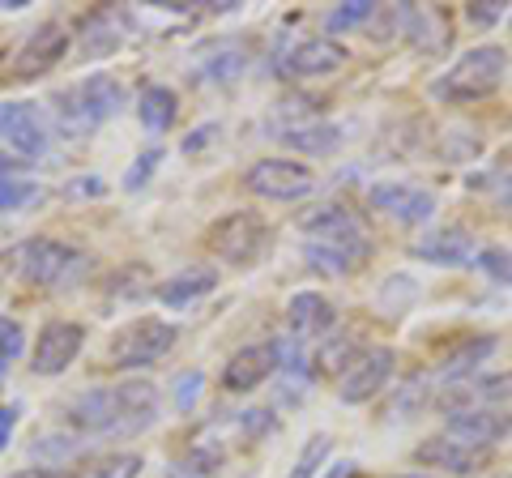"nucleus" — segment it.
I'll return each mask as SVG.
<instances>
[{
  "instance_id": "nucleus-1",
  "label": "nucleus",
  "mask_w": 512,
  "mask_h": 478,
  "mask_svg": "<svg viewBox=\"0 0 512 478\" xmlns=\"http://www.w3.org/2000/svg\"><path fill=\"white\" fill-rule=\"evenodd\" d=\"M158 406H163V393H158L154 380H120V385H103V389H86L77 393L64 419L77 436H141L158 423Z\"/></svg>"
},
{
  "instance_id": "nucleus-2",
  "label": "nucleus",
  "mask_w": 512,
  "mask_h": 478,
  "mask_svg": "<svg viewBox=\"0 0 512 478\" xmlns=\"http://www.w3.org/2000/svg\"><path fill=\"white\" fill-rule=\"evenodd\" d=\"M303 261H308L316 274L325 278H346L350 269L367 265L372 257V231L359 222L355 210H346V205H320L303 218Z\"/></svg>"
},
{
  "instance_id": "nucleus-3",
  "label": "nucleus",
  "mask_w": 512,
  "mask_h": 478,
  "mask_svg": "<svg viewBox=\"0 0 512 478\" xmlns=\"http://www.w3.org/2000/svg\"><path fill=\"white\" fill-rule=\"evenodd\" d=\"M124 107V86L111 73H90L52 94V129L64 141H82Z\"/></svg>"
},
{
  "instance_id": "nucleus-4",
  "label": "nucleus",
  "mask_w": 512,
  "mask_h": 478,
  "mask_svg": "<svg viewBox=\"0 0 512 478\" xmlns=\"http://www.w3.org/2000/svg\"><path fill=\"white\" fill-rule=\"evenodd\" d=\"M5 269L18 282L47 286V291H64V286L82 282L94 269V261H90V252L64 244V239L35 235V239H22L18 248L5 252Z\"/></svg>"
},
{
  "instance_id": "nucleus-5",
  "label": "nucleus",
  "mask_w": 512,
  "mask_h": 478,
  "mask_svg": "<svg viewBox=\"0 0 512 478\" xmlns=\"http://www.w3.org/2000/svg\"><path fill=\"white\" fill-rule=\"evenodd\" d=\"M508 73V52L500 43H478L470 52H461L436 82H431V99L466 107V103H483L495 90L504 86Z\"/></svg>"
},
{
  "instance_id": "nucleus-6",
  "label": "nucleus",
  "mask_w": 512,
  "mask_h": 478,
  "mask_svg": "<svg viewBox=\"0 0 512 478\" xmlns=\"http://www.w3.org/2000/svg\"><path fill=\"white\" fill-rule=\"evenodd\" d=\"M175 342H180V329L163 316H137L128 321L124 329L111 333V346H107V363L120 372H137V368H154L163 363Z\"/></svg>"
},
{
  "instance_id": "nucleus-7",
  "label": "nucleus",
  "mask_w": 512,
  "mask_h": 478,
  "mask_svg": "<svg viewBox=\"0 0 512 478\" xmlns=\"http://www.w3.org/2000/svg\"><path fill=\"white\" fill-rule=\"evenodd\" d=\"M269 239H274V231H269L265 214H256V210H231V214H222L210 231H205L210 252L222 265H235V269L261 261Z\"/></svg>"
},
{
  "instance_id": "nucleus-8",
  "label": "nucleus",
  "mask_w": 512,
  "mask_h": 478,
  "mask_svg": "<svg viewBox=\"0 0 512 478\" xmlns=\"http://www.w3.org/2000/svg\"><path fill=\"white\" fill-rule=\"evenodd\" d=\"M244 188L265 201H303L316 188V171L299 158H256L244 171Z\"/></svg>"
},
{
  "instance_id": "nucleus-9",
  "label": "nucleus",
  "mask_w": 512,
  "mask_h": 478,
  "mask_svg": "<svg viewBox=\"0 0 512 478\" xmlns=\"http://www.w3.org/2000/svg\"><path fill=\"white\" fill-rule=\"evenodd\" d=\"M0 141L13 150V158L39 163L52 150V129H47L43 111L30 99H13V103H0Z\"/></svg>"
},
{
  "instance_id": "nucleus-10",
  "label": "nucleus",
  "mask_w": 512,
  "mask_h": 478,
  "mask_svg": "<svg viewBox=\"0 0 512 478\" xmlns=\"http://www.w3.org/2000/svg\"><path fill=\"white\" fill-rule=\"evenodd\" d=\"M69 30H64L60 22H43L35 26L30 35L22 39V47L13 52L9 60V77H18V82H35V77L52 73L64 56H69Z\"/></svg>"
},
{
  "instance_id": "nucleus-11",
  "label": "nucleus",
  "mask_w": 512,
  "mask_h": 478,
  "mask_svg": "<svg viewBox=\"0 0 512 478\" xmlns=\"http://www.w3.org/2000/svg\"><path fill=\"white\" fill-rule=\"evenodd\" d=\"M350 52L338 39H299V43H282L274 56L278 77H333L338 69H346Z\"/></svg>"
},
{
  "instance_id": "nucleus-12",
  "label": "nucleus",
  "mask_w": 512,
  "mask_h": 478,
  "mask_svg": "<svg viewBox=\"0 0 512 478\" xmlns=\"http://www.w3.org/2000/svg\"><path fill=\"white\" fill-rule=\"evenodd\" d=\"M397 372V355L393 346H367L350 359V368L338 376V397L346 406H359V402H372V397L389 385Z\"/></svg>"
},
{
  "instance_id": "nucleus-13",
  "label": "nucleus",
  "mask_w": 512,
  "mask_h": 478,
  "mask_svg": "<svg viewBox=\"0 0 512 478\" xmlns=\"http://www.w3.org/2000/svg\"><path fill=\"white\" fill-rule=\"evenodd\" d=\"M414 461H419L423 470L444 474V478H470V474H483L491 466V453L470 449V444H461L448 432H440V436H427L419 449H414Z\"/></svg>"
},
{
  "instance_id": "nucleus-14",
  "label": "nucleus",
  "mask_w": 512,
  "mask_h": 478,
  "mask_svg": "<svg viewBox=\"0 0 512 478\" xmlns=\"http://www.w3.org/2000/svg\"><path fill=\"white\" fill-rule=\"evenodd\" d=\"M82 346H86V329L77 321L43 325L35 346H30V372L35 376H60L77 355H82Z\"/></svg>"
},
{
  "instance_id": "nucleus-15",
  "label": "nucleus",
  "mask_w": 512,
  "mask_h": 478,
  "mask_svg": "<svg viewBox=\"0 0 512 478\" xmlns=\"http://www.w3.org/2000/svg\"><path fill=\"white\" fill-rule=\"evenodd\" d=\"M444 432L453 440H461V444H470V449L495 453V444L512 432V414L504 406H466V410L448 414Z\"/></svg>"
},
{
  "instance_id": "nucleus-16",
  "label": "nucleus",
  "mask_w": 512,
  "mask_h": 478,
  "mask_svg": "<svg viewBox=\"0 0 512 478\" xmlns=\"http://www.w3.org/2000/svg\"><path fill=\"white\" fill-rule=\"evenodd\" d=\"M372 205L380 214H389L393 222H402V227H423L436 214V197L427 193L419 184H406V180H384V184H372Z\"/></svg>"
},
{
  "instance_id": "nucleus-17",
  "label": "nucleus",
  "mask_w": 512,
  "mask_h": 478,
  "mask_svg": "<svg viewBox=\"0 0 512 478\" xmlns=\"http://www.w3.org/2000/svg\"><path fill=\"white\" fill-rule=\"evenodd\" d=\"M274 372H278V346L274 342L239 346L227 359V368H222V389L227 393H252V389H261Z\"/></svg>"
},
{
  "instance_id": "nucleus-18",
  "label": "nucleus",
  "mask_w": 512,
  "mask_h": 478,
  "mask_svg": "<svg viewBox=\"0 0 512 478\" xmlns=\"http://www.w3.org/2000/svg\"><path fill=\"white\" fill-rule=\"evenodd\" d=\"M410 257H419L427 265L457 269V265H474L478 244H474V235L466 227H436V231H427L419 244H410Z\"/></svg>"
},
{
  "instance_id": "nucleus-19",
  "label": "nucleus",
  "mask_w": 512,
  "mask_h": 478,
  "mask_svg": "<svg viewBox=\"0 0 512 478\" xmlns=\"http://www.w3.org/2000/svg\"><path fill=\"white\" fill-rule=\"evenodd\" d=\"M128 30H133L128 13H120V9H94L90 18L82 22V39H77V52H82V60L111 56V52H120V47L128 43Z\"/></svg>"
},
{
  "instance_id": "nucleus-20",
  "label": "nucleus",
  "mask_w": 512,
  "mask_h": 478,
  "mask_svg": "<svg viewBox=\"0 0 512 478\" xmlns=\"http://www.w3.org/2000/svg\"><path fill=\"white\" fill-rule=\"evenodd\" d=\"M286 321H291V333L299 342H316V338H329L333 333L338 308L320 291H299V295H291V304H286Z\"/></svg>"
},
{
  "instance_id": "nucleus-21",
  "label": "nucleus",
  "mask_w": 512,
  "mask_h": 478,
  "mask_svg": "<svg viewBox=\"0 0 512 478\" xmlns=\"http://www.w3.org/2000/svg\"><path fill=\"white\" fill-rule=\"evenodd\" d=\"M282 141L299 154H333L342 146V133L325 124L320 116H291V124H282Z\"/></svg>"
},
{
  "instance_id": "nucleus-22",
  "label": "nucleus",
  "mask_w": 512,
  "mask_h": 478,
  "mask_svg": "<svg viewBox=\"0 0 512 478\" xmlns=\"http://www.w3.org/2000/svg\"><path fill=\"white\" fill-rule=\"evenodd\" d=\"M214 286H218V274H214V269L197 265V269H184V274H175V278H167V282H158V286H154V295H158V304H167V308H188V304H197L201 295H210Z\"/></svg>"
},
{
  "instance_id": "nucleus-23",
  "label": "nucleus",
  "mask_w": 512,
  "mask_h": 478,
  "mask_svg": "<svg viewBox=\"0 0 512 478\" xmlns=\"http://www.w3.org/2000/svg\"><path fill=\"white\" fill-rule=\"evenodd\" d=\"M175 116H180V99H175V90L171 86H146L137 94V120H141V129H146L150 137H163Z\"/></svg>"
},
{
  "instance_id": "nucleus-24",
  "label": "nucleus",
  "mask_w": 512,
  "mask_h": 478,
  "mask_svg": "<svg viewBox=\"0 0 512 478\" xmlns=\"http://www.w3.org/2000/svg\"><path fill=\"white\" fill-rule=\"evenodd\" d=\"M43 201V184L18 171H0V214H22Z\"/></svg>"
},
{
  "instance_id": "nucleus-25",
  "label": "nucleus",
  "mask_w": 512,
  "mask_h": 478,
  "mask_svg": "<svg viewBox=\"0 0 512 478\" xmlns=\"http://www.w3.org/2000/svg\"><path fill=\"white\" fill-rule=\"evenodd\" d=\"M214 432L205 427V432H197L188 440V470L197 478H210L222 470V461H227V449H222V440H210Z\"/></svg>"
},
{
  "instance_id": "nucleus-26",
  "label": "nucleus",
  "mask_w": 512,
  "mask_h": 478,
  "mask_svg": "<svg viewBox=\"0 0 512 478\" xmlns=\"http://www.w3.org/2000/svg\"><path fill=\"white\" fill-rule=\"evenodd\" d=\"M355 355H359V346L350 333H329V338H320V346H316V368L329 376H342Z\"/></svg>"
},
{
  "instance_id": "nucleus-27",
  "label": "nucleus",
  "mask_w": 512,
  "mask_h": 478,
  "mask_svg": "<svg viewBox=\"0 0 512 478\" xmlns=\"http://www.w3.org/2000/svg\"><path fill=\"white\" fill-rule=\"evenodd\" d=\"M329 449H333V440H329L325 432L308 436V440H303V449H299L295 466H291V474H286V478H316L320 470H325V461H329Z\"/></svg>"
},
{
  "instance_id": "nucleus-28",
  "label": "nucleus",
  "mask_w": 512,
  "mask_h": 478,
  "mask_svg": "<svg viewBox=\"0 0 512 478\" xmlns=\"http://www.w3.org/2000/svg\"><path fill=\"white\" fill-rule=\"evenodd\" d=\"M380 13V5H372V0H346V5H338V9H329L325 13V26L333 30V35H342V30H359V26H367Z\"/></svg>"
},
{
  "instance_id": "nucleus-29",
  "label": "nucleus",
  "mask_w": 512,
  "mask_h": 478,
  "mask_svg": "<svg viewBox=\"0 0 512 478\" xmlns=\"http://www.w3.org/2000/svg\"><path fill=\"white\" fill-rule=\"evenodd\" d=\"M244 69H248V52H244V47H235V43L218 47V52L205 60V73H210L214 82H235Z\"/></svg>"
},
{
  "instance_id": "nucleus-30",
  "label": "nucleus",
  "mask_w": 512,
  "mask_h": 478,
  "mask_svg": "<svg viewBox=\"0 0 512 478\" xmlns=\"http://www.w3.org/2000/svg\"><path fill=\"white\" fill-rule=\"evenodd\" d=\"M150 291H154V282H150L146 265H128L120 274H111V282H107V295H120V299H141Z\"/></svg>"
},
{
  "instance_id": "nucleus-31",
  "label": "nucleus",
  "mask_w": 512,
  "mask_h": 478,
  "mask_svg": "<svg viewBox=\"0 0 512 478\" xmlns=\"http://www.w3.org/2000/svg\"><path fill=\"white\" fill-rule=\"evenodd\" d=\"M141 466H146L141 453H107V457L94 461V466L82 478H137Z\"/></svg>"
},
{
  "instance_id": "nucleus-32",
  "label": "nucleus",
  "mask_w": 512,
  "mask_h": 478,
  "mask_svg": "<svg viewBox=\"0 0 512 478\" xmlns=\"http://www.w3.org/2000/svg\"><path fill=\"white\" fill-rule=\"evenodd\" d=\"M474 265L483 269V274H487L491 282L512 286V248H478Z\"/></svg>"
},
{
  "instance_id": "nucleus-33",
  "label": "nucleus",
  "mask_w": 512,
  "mask_h": 478,
  "mask_svg": "<svg viewBox=\"0 0 512 478\" xmlns=\"http://www.w3.org/2000/svg\"><path fill=\"white\" fill-rule=\"evenodd\" d=\"M26 329L22 321H13V316H0V363H13L26 355Z\"/></svg>"
},
{
  "instance_id": "nucleus-34",
  "label": "nucleus",
  "mask_w": 512,
  "mask_h": 478,
  "mask_svg": "<svg viewBox=\"0 0 512 478\" xmlns=\"http://www.w3.org/2000/svg\"><path fill=\"white\" fill-rule=\"evenodd\" d=\"M163 163V146H150V150H141L137 158H133V167L124 171V188L128 193H137V188H146V180L154 175V167Z\"/></svg>"
},
{
  "instance_id": "nucleus-35",
  "label": "nucleus",
  "mask_w": 512,
  "mask_h": 478,
  "mask_svg": "<svg viewBox=\"0 0 512 478\" xmlns=\"http://www.w3.org/2000/svg\"><path fill=\"white\" fill-rule=\"evenodd\" d=\"M73 449H77V440H73V436H39L30 453H35L39 461H64Z\"/></svg>"
},
{
  "instance_id": "nucleus-36",
  "label": "nucleus",
  "mask_w": 512,
  "mask_h": 478,
  "mask_svg": "<svg viewBox=\"0 0 512 478\" xmlns=\"http://www.w3.org/2000/svg\"><path fill=\"white\" fill-rule=\"evenodd\" d=\"M201 372H184L180 380H175V410L188 414L192 406H197V397H201Z\"/></svg>"
},
{
  "instance_id": "nucleus-37",
  "label": "nucleus",
  "mask_w": 512,
  "mask_h": 478,
  "mask_svg": "<svg viewBox=\"0 0 512 478\" xmlns=\"http://www.w3.org/2000/svg\"><path fill=\"white\" fill-rule=\"evenodd\" d=\"M504 13H508L504 5H487V0H478V5H466V18H470L474 26H483V30L495 26V22H504Z\"/></svg>"
},
{
  "instance_id": "nucleus-38",
  "label": "nucleus",
  "mask_w": 512,
  "mask_h": 478,
  "mask_svg": "<svg viewBox=\"0 0 512 478\" xmlns=\"http://www.w3.org/2000/svg\"><path fill=\"white\" fill-rule=\"evenodd\" d=\"M18 419H22V406H0V453L9 449L13 432H18Z\"/></svg>"
},
{
  "instance_id": "nucleus-39",
  "label": "nucleus",
  "mask_w": 512,
  "mask_h": 478,
  "mask_svg": "<svg viewBox=\"0 0 512 478\" xmlns=\"http://www.w3.org/2000/svg\"><path fill=\"white\" fill-rule=\"evenodd\" d=\"M470 184H474V188H491V193L512 210V175H495V180H483V175H474Z\"/></svg>"
},
{
  "instance_id": "nucleus-40",
  "label": "nucleus",
  "mask_w": 512,
  "mask_h": 478,
  "mask_svg": "<svg viewBox=\"0 0 512 478\" xmlns=\"http://www.w3.org/2000/svg\"><path fill=\"white\" fill-rule=\"evenodd\" d=\"M214 133H218L214 124H201L197 133H188V141H184V154H197V150H205V141H210Z\"/></svg>"
},
{
  "instance_id": "nucleus-41",
  "label": "nucleus",
  "mask_w": 512,
  "mask_h": 478,
  "mask_svg": "<svg viewBox=\"0 0 512 478\" xmlns=\"http://www.w3.org/2000/svg\"><path fill=\"white\" fill-rule=\"evenodd\" d=\"M9 478H60V470H52V466H30V470H18V474H9Z\"/></svg>"
},
{
  "instance_id": "nucleus-42",
  "label": "nucleus",
  "mask_w": 512,
  "mask_h": 478,
  "mask_svg": "<svg viewBox=\"0 0 512 478\" xmlns=\"http://www.w3.org/2000/svg\"><path fill=\"white\" fill-rule=\"evenodd\" d=\"M359 474V466H355V461H338V466H333L325 478H355Z\"/></svg>"
},
{
  "instance_id": "nucleus-43",
  "label": "nucleus",
  "mask_w": 512,
  "mask_h": 478,
  "mask_svg": "<svg viewBox=\"0 0 512 478\" xmlns=\"http://www.w3.org/2000/svg\"><path fill=\"white\" fill-rule=\"evenodd\" d=\"M397 478H440V474H397Z\"/></svg>"
},
{
  "instance_id": "nucleus-44",
  "label": "nucleus",
  "mask_w": 512,
  "mask_h": 478,
  "mask_svg": "<svg viewBox=\"0 0 512 478\" xmlns=\"http://www.w3.org/2000/svg\"><path fill=\"white\" fill-rule=\"evenodd\" d=\"M0 389H5V363H0Z\"/></svg>"
},
{
  "instance_id": "nucleus-45",
  "label": "nucleus",
  "mask_w": 512,
  "mask_h": 478,
  "mask_svg": "<svg viewBox=\"0 0 512 478\" xmlns=\"http://www.w3.org/2000/svg\"><path fill=\"white\" fill-rule=\"evenodd\" d=\"M491 478H512V474H491Z\"/></svg>"
},
{
  "instance_id": "nucleus-46",
  "label": "nucleus",
  "mask_w": 512,
  "mask_h": 478,
  "mask_svg": "<svg viewBox=\"0 0 512 478\" xmlns=\"http://www.w3.org/2000/svg\"><path fill=\"white\" fill-rule=\"evenodd\" d=\"M192 478H197V474H192Z\"/></svg>"
}]
</instances>
